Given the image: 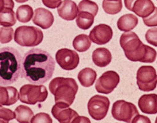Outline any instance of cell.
<instances>
[{"mask_svg":"<svg viewBox=\"0 0 157 123\" xmlns=\"http://www.w3.org/2000/svg\"><path fill=\"white\" fill-rule=\"evenodd\" d=\"M55 68L56 61L48 52L33 48L24 55L21 76L32 84L41 85L51 79Z\"/></svg>","mask_w":157,"mask_h":123,"instance_id":"1","label":"cell"},{"mask_svg":"<svg viewBox=\"0 0 157 123\" xmlns=\"http://www.w3.org/2000/svg\"><path fill=\"white\" fill-rule=\"evenodd\" d=\"M120 44L125 57L131 61L152 63L157 59L156 50L144 44L135 32L123 33L120 37Z\"/></svg>","mask_w":157,"mask_h":123,"instance_id":"2","label":"cell"},{"mask_svg":"<svg viewBox=\"0 0 157 123\" xmlns=\"http://www.w3.org/2000/svg\"><path fill=\"white\" fill-rule=\"evenodd\" d=\"M22 57L12 47L0 48V85H9L19 80L21 72Z\"/></svg>","mask_w":157,"mask_h":123,"instance_id":"3","label":"cell"},{"mask_svg":"<svg viewBox=\"0 0 157 123\" xmlns=\"http://www.w3.org/2000/svg\"><path fill=\"white\" fill-rule=\"evenodd\" d=\"M48 87L50 91L54 96L56 104L61 103L69 107L73 103L78 90L77 83L72 78H54Z\"/></svg>","mask_w":157,"mask_h":123,"instance_id":"4","label":"cell"},{"mask_svg":"<svg viewBox=\"0 0 157 123\" xmlns=\"http://www.w3.org/2000/svg\"><path fill=\"white\" fill-rule=\"evenodd\" d=\"M14 40L21 46H36L43 41V33L37 27L20 26L16 28L14 32Z\"/></svg>","mask_w":157,"mask_h":123,"instance_id":"5","label":"cell"},{"mask_svg":"<svg viewBox=\"0 0 157 123\" xmlns=\"http://www.w3.org/2000/svg\"><path fill=\"white\" fill-rule=\"evenodd\" d=\"M20 100L28 105H35L37 103H43L48 96L46 87L42 85L25 84L20 89Z\"/></svg>","mask_w":157,"mask_h":123,"instance_id":"6","label":"cell"},{"mask_svg":"<svg viewBox=\"0 0 157 123\" xmlns=\"http://www.w3.org/2000/svg\"><path fill=\"white\" fill-rule=\"evenodd\" d=\"M136 82L139 89L144 92L154 91L157 85V74L152 66H142L136 73Z\"/></svg>","mask_w":157,"mask_h":123,"instance_id":"7","label":"cell"},{"mask_svg":"<svg viewBox=\"0 0 157 123\" xmlns=\"http://www.w3.org/2000/svg\"><path fill=\"white\" fill-rule=\"evenodd\" d=\"M111 113L116 120L131 123L134 118L139 114V111L134 104L121 100L113 103Z\"/></svg>","mask_w":157,"mask_h":123,"instance_id":"8","label":"cell"},{"mask_svg":"<svg viewBox=\"0 0 157 123\" xmlns=\"http://www.w3.org/2000/svg\"><path fill=\"white\" fill-rule=\"evenodd\" d=\"M110 101L106 96L98 95L93 96L88 101L89 114L95 120H101L106 117Z\"/></svg>","mask_w":157,"mask_h":123,"instance_id":"9","label":"cell"},{"mask_svg":"<svg viewBox=\"0 0 157 123\" xmlns=\"http://www.w3.org/2000/svg\"><path fill=\"white\" fill-rule=\"evenodd\" d=\"M119 82V74L113 71H108L103 73L97 80L95 88L98 93L108 95L114 91Z\"/></svg>","mask_w":157,"mask_h":123,"instance_id":"10","label":"cell"},{"mask_svg":"<svg viewBox=\"0 0 157 123\" xmlns=\"http://www.w3.org/2000/svg\"><path fill=\"white\" fill-rule=\"evenodd\" d=\"M56 63L60 68L66 71H72L76 68L79 63V57L75 51L63 48L56 53Z\"/></svg>","mask_w":157,"mask_h":123,"instance_id":"11","label":"cell"},{"mask_svg":"<svg viewBox=\"0 0 157 123\" xmlns=\"http://www.w3.org/2000/svg\"><path fill=\"white\" fill-rule=\"evenodd\" d=\"M89 37L93 43L99 45H105L112 38L113 31L110 26L100 24L93 28Z\"/></svg>","mask_w":157,"mask_h":123,"instance_id":"12","label":"cell"},{"mask_svg":"<svg viewBox=\"0 0 157 123\" xmlns=\"http://www.w3.org/2000/svg\"><path fill=\"white\" fill-rule=\"evenodd\" d=\"M51 114L59 123H71L79 116L75 110L61 103H56L52 107Z\"/></svg>","mask_w":157,"mask_h":123,"instance_id":"13","label":"cell"},{"mask_svg":"<svg viewBox=\"0 0 157 123\" xmlns=\"http://www.w3.org/2000/svg\"><path fill=\"white\" fill-rule=\"evenodd\" d=\"M33 23L43 29L51 27L54 22V17L51 12L43 8L35 9L33 17Z\"/></svg>","mask_w":157,"mask_h":123,"instance_id":"14","label":"cell"},{"mask_svg":"<svg viewBox=\"0 0 157 123\" xmlns=\"http://www.w3.org/2000/svg\"><path fill=\"white\" fill-rule=\"evenodd\" d=\"M60 18L66 21H73L78 14V9L76 3L72 0H63L57 8Z\"/></svg>","mask_w":157,"mask_h":123,"instance_id":"15","label":"cell"},{"mask_svg":"<svg viewBox=\"0 0 157 123\" xmlns=\"http://www.w3.org/2000/svg\"><path fill=\"white\" fill-rule=\"evenodd\" d=\"M138 106L141 112L144 114H157V94L151 93L143 95L139 99Z\"/></svg>","mask_w":157,"mask_h":123,"instance_id":"16","label":"cell"},{"mask_svg":"<svg viewBox=\"0 0 157 123\" xmlns=\"http://www.w3.org/2000/svg\"><path fill=\"white\" fill-rule=\"evenodd\" d=\"M19 98V92L16 88L0 86V106L13 105Z\"/></svg>","mask_w":157,"mask_h":123,"instance_id":"17","label":"cell"},{"mask_svg":"<svg viewBox=\"0 0 157 123\" xmlns=\"http://www.w3.org/2000/svg\"><path fill=\"white\" fill-rule=\"evenodd\" d=\"M155 8V5L151 0H136L132 12L140 17L146 18L153 13Z\"/></svg>","mask_w":157,"mask_h":123,"instance_id":"18","label":"cell"},{"mask_svg":"<svg viewBox=\"0 0 157 123\" xmlns=\"http://www.w3.org/2000/svg\"><path fill=\"white\" fill-rule=\"evenodd\" d=\"M112 59L111 52L105 48H98L93 52V62L98 67H105L111 63Z\"/></svg>","mask_w":157,"mask_h":123,"instance_id":"19","label":"cell"},{"mask_svg":"<svg viewBox=\"0 0 157 123\" xmlns=\"http://www.w3.org/2000/svg\"><path fill=\"white\" fill-rule=\"evenodd\" d=\"M138 24V18L133 14H126L119 18L117 22L118 29L125 32L133 30Z\"/></svg>","mask_w":157,"mask_h":123,"instance_id":"20","label":"cell"},{"mask_svg":"<svg viewBox=\"0 0 157 123\" xmlns=\"http://www.w3.org/2000/svg\"><path fill=\"white\" fill-rule=\"evenodd\" d=\"M96 78V72L90 68L83 69L78 74V79L80 84L82 86L86 88L92 86Z\"/></svg>","mask_w":157,"mask_h":123,"instance_id":"21","label":"cell"},{"mask_svg":"<svg viewBox=\"0 0 157 123\" xmlns=\"http://www.w3.org/2000/svg\"><path fill=\"white\" fill-rule=\"evenodd\" d=\"M15 119L19 123H30L33 117L32 110L27 106L20 105L14 110Z\"/></svg>","mask_w":157,"mask_h":123,"instance_id":"22","label":"cell"},{"mask_svg":"<svg viewBox=\"0 0 157 123\" xmlns=\"http://www.w3.org/2000/svg\"><path fill=\"white\" fill-rule=\"evenodd\" d=\"M92 42L89 37L85 34H79L74 38L73 46L74 49L79 52H86L90 48Z\"/></svg>","mask_w":157,"mask_h":123,"instance_id":"23","label":"cell"},{"mask_svg":"<svg viewBox=\"0 0 157 123\" xmlns=\"http://www.w3.org/2000/svg\"><path fill=\"white\" fill-rule=\"evenodd\" d=\"M94 17L92 14L88 12H79L76 19L77 27L82 29L87 30L91 27L94 23Z\"/></svg>","mask_w":157,"mask_h":123,"instance_id":"24","label":"cell"},{"mask_svg":"<svg viewBox=\"0 0 157 123\" xmlns=\"http://www.w3.org/2000/svg\"><path fill=\"white\" fill-rule=\"evenodd\" d=\"M16 18L19 22L27 23L29 22L33 17V8L28 5L20 6L16 13Z\"/></svg>","mask_w":157,"mask_h":123,"instance_id":"25","label":"cell"},{"mask_svg":"<svg viewBox=\"0 0 157 123\" xmlns=\"http://www.w3.org/2000/svg\"><path fill=\"white\" fill-rule=\"evenodd\" d=\"M16 23L13 9L6 8L0 13V25L4 27H11Z\"/></svg>","mask_w":157,"mask_h":123,"instance_id":"26","label":"cell"},{"mask_svg":"<svg viewBox=\"0 0 157 123\" xmlns=\"http://www.w3.org/2000/svg\"><path fill=\"white\" fill-rule=\"evenodd\" d=\"M102 8L106 13L114 15L119 13L123 8L121 0L112 1L108 0H103L102 4Z\"/></svg>","mask_w":157,"mask_h":123,"instance_id":"27","label":"cell"},{"mask_svg":"<svg viewBox=\"0 0 157 123\" xmlns=\"http://www.w3.org/2000/svg\"><path fill=\"white\" fill-rule=\"evenodd\" d=\"M78 9L79 12H88L95 17L98 11V6L96 2L90 0H82L78 4Z\"/></svg>","mask_w":157,"mask_h":123,"instance_id":"28","label":"cell"},{"mask_svg":"<svg viewBox=\"0 0 157 123\" xmlns=\"http://www.w3.org/2000/svg\"><path fill=\"white\" fill-rule=\"evenodd\" d=\"M14 31L11 27H0V43L7 44L12 40Z\"/></svg>","mask_w":157,"mask_h":123,"instance_id":"29","label":"cell"},{"mask_svg":"<svg viewBox=\"0 0 157 123\" xmlns=\"http://www.w3.org/2000/svg\"><path fill=\"white\" fill-rule=\"evenodd\" d=\"M145 38L148 44L157 47V27L149 29L146 33Z\"/></svg>","mask_w":157,"mask_h":123,"instance_id":"30","label":"cell"},{"mask_svg":"<svg viewBox=\"0 0 157 123\" xmlns=\"http://www.w3.org/2000/svg\"><path fill=\"white\" fill-rule=\"evenodd\" d=\"M31 123H52V120L49 114L40 112L33 117Z\"/></svg>","mask_w":157,"mask_h":123,"instance_id":"31","label":"cell"},{"mask_svg":"<svg viewBox=\"0 0 157 123\" xmlns=\"http://www.w3.org/2000/svg\"><path fill=\"white\" fill-rule=\"evenodd\" d=\"M143 23L148 27H157V8L155 7L154 11L151 15L146 18H143Z\"/></svg>","mask_w":157,"mask_h":123,"instance_id":"32","label":"cell"},{"mask_svg":"<svg viewBox=\"0 0 157 123\" xmlns=\"http://www.w3.org/2000/svg\"><path fill=\"white\" fill-rule=\"evenodd\" d=\"M0 118L10 121L15 118V114L12 110L0 106Z\"/></svg>","mask_w":157,"mask_h":123,"instance_id":"33","label":"cell"},{"mask_svg":"<svg viewBox=\"0 0 157 123\" xmlns=\"http://www.w3.org/2000/svg\"><path fill=\"white\" fill-rule=\"evenodd\" d=\"M62 2V0H42V2L46 7L50 9L58 8Z\"/></svg>","mask_w":157,"mask_h":123,"instance_id":"34","label":"cell"},{"mask_svg":"<svg viewBox=\"0 0 157 123\" xmlns=\"http://www.w3.org/2000/svg\"><path fill=\"white\" fill-rule=\"evenodd\" d=\"M14 3L13 0H0V13L6 8L13 9Z\"/></svg>","mask_w":157,"mask_h":123,"instance_id":"35","label":"cell"},{"mask_svg":"<svg viewBox=\"0 0 157 123\" xmlns=\"http://www.w3.org/2000/svg\"><path fill=\"white\" fill-rule=\"evenodd\" d=\"M131 123H151V122L147 116L139 114L134 118Z\"/></svg>","mask_w":157,"mask_h":123,"instance_id":"36","label":"cell"},{"mask_svg":"<svg viewBox=\"0 0 157 123\" xmlns=\"http://www.w3.org/2000/svg\"><path fill=\"white\" fill-rule=\"evenodd\" d=\"M71 123H91L90 119L85 116H77Z\"/></svg>","mask_w":157,"mask_h":123,"instance_id":"37","label":"cell"},{"mask_svg":"<svg viewBox=\"0 0 157 123\" xmlns=\"http://www.w3.org/2000/svg\"><path fill=\"white\" fill-rule=\"evenodd\" d=\"M136 0H124L125 8L132 12V6Z\"/></svg>","mask_w":157,"mask_h":123,"instance_id":"38","label":"cell"},{"mask_svg":"<svg viewBox=\"0 0 157 123\" xmlns=\"http://www.w3.org/2000/svg\"><path fill=\"white\" fill-rule=\"evenodd\" d=\"M16 2H18V3H24L27 1H28V0H15Z\"/></svg>","mask_w":157,"mask_h":123,"instance_id":"39","label":"cell"},{"mask_svg":"<svg viewBox=\"0 0 157 123\" xmlns=\"http://www.w3.org/2000/svg\"><path fill=\"white\" fill-rule=\"evenodd\" d=\"M0 123H9V121L0 118Z\"/></svg>","mask_w":157,"mask_h":123,"instance_id":"40","label":"cell"},{"mask_svg":"<svg viewBox=\"0 0 157 123\" xmlns=\"http://www.w3.org/2000/svg\"><path fill=\"white\" fill-rule=\"evenodd\" d=\"M108 1H118V0H108Z\"/></svg>","mask_w":157,"mask_h":123,"instance_id":"41","label":"cell"},{"mask_svg":"<svg viewBox=\"0 0 157 123\" xmlns=\"http://www.w3.org/2000/svg\"><path fill=\"white\" fill-rule=\"evenodd\" d=\"M155 123H157V117L156 119H155Z\"/></svg>","mask_w":157,"mask_h":123,"instance_id":"42","label":"cell"},{"mask_svg":"<svg viewBox=\"0 0 157 123\" xmlns=\"http://www.w3.org/2000/svg\"></svg>","mask_w":157,"mask_h":123,"instance_id":"43","label":"cell"}]
</instances>
